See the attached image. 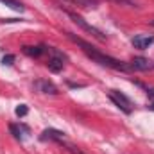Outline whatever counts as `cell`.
<instances>
[{
  "instance_id": "obj_8",
  "label": "cell",
  "mask_w": 154,
  "mask_h": 154,
  "mask_svg": "<svg viewBox=\"0 0 154 154\" xmlns=\"http://www.w3.org/2000/svg\"><path fill=\"white\" fill-rule=\"evenodd\" d=\"M41 140H54V142H65V133L57 129H45L41 133Z\"/></svg>"
},
{
  "instance_id": "obj_16",
  "label": "cell",
  "mask_w": 154,
  "mask_h": 154,
  "mask_svg": "<svg viewBox=\"0 0 154 154\" xmlns=\"http://www.w3.org/2000/svg\"><path fill=\"white\" fill-rule=\"evenodd\" d=\"M149 109H154V102L151 104V106H149Z\"/></svg>"
},
{
  "instance_id": "obj_7",
  "label": "cell",
  "mask_w": 154,
  "mask_h": 154,
  "mask_svg": "<svg viewBox=\"0 0 154 154\" xmlns=\"http://www.w3.org/2000/svg\"><path fill=\"white\" fill-rule=\"evenodd\" d=\"M131 41H133L134 48H138V50H145V48H149V47L154 43V36H149V34H136Z\"/></svg>"
},
{
  "instance_id": "obj_1",
  "label": "cell",
  "mask_w": 154,
  "mask_h": 154,
  "mask_svg": "<svg viewBox=\"0 0 154 154\" xmlns=\"http://www.w3.org/2000/svg\"><path fill=\"white\" fill-rule=\"evenodd\" d=\"M66 34H68V38L72 39L74 43H77V45L82 48V52H84L88 57H91L95 63H99V65H102V66H108V68H113V70H120V72H129V70H131L129 63H124V61L115 59V57H111V56H108V54H102L99 48H95L93 45H90L88 41H84L82 38H77L75 34H72V32H66Z\"/></svg>"
},
{
  "instance_id": "obj_10",
  "label": "cell",
  "mask_w": 154,
  "mask_h": 154,
  "mask_svg": "<svg viewBox=\"0 0 154 154\" xmlns=\"http://www.w3.org/2000/svg\"><path fill=\"white\" fill-rule=\"evenodd\" d=\"M23 52H25L27 56H31V57H39V56H43V54L47 52V47H43V45H36V47L25 45V47H23Z\"/></svg>"
},
{
  "instance_id": "obj_14",
  "label": "cell",
  "mask_w": 154,
  "mask_h": 154,
  "mask_svg": "<svg viewBox=\"0 0 154 154\" xmlns=\"http://www.w3.org/2000/svg\"><path fill=\"white\" fill-rule=\"evenodd\" d=\"M61 143H65V145H66V149H68V151H70V152H72V154H84V152H82V151H79L77 147H74L72 143H66V142H61Z\"/></svg>"
},
{
  "instance_id": "obj_3",
  "label": "cell",
  "mask_w": 154,
  "mask_h": 154,
  "mask_svg": "<svg viewBox=\"0 0 154 154\" xmlns=\"http://www.w3.org/2000/svg\"><path fill=\"white\" fill-rule=\"evenodd\" d=\"M47 52L50 54V59H48V63H47L48 70L54 72V74L61 72L63 66H65V59H66V56L61 54V52H59L57 48H54V47H47Z\"/></svg>"
},
{
  "instance_id": "obj_5",
  "label": "cell",
  "mask_w": 154,
  "mask_h": 154,
  "mask_svg": "<svg viewBox=\"0 0 154 154\" xmlns=\"http://www.w3.org/2000/svg\"><path fill=\"white\" fill-rule=\"evenodd\" d=\"M34 88L41 91V93H47V95H57L59 91H57V86L54 84V82H50V81H47V79H38L36 82H34Z\"/></svg>"
},
{
  "instance_id": "obj_12",
  "label": "cell",
  "mask_w": 154,
  "mask_h": 154,
  "mask_svg": "<svg viewBox=\"0 0 154 154\" xmlns=\"http://www.w3.org/2000/svg\"><path fill=\"white\" fill-rule=\"evenodd\" d=\"M14 113H16L18 116H25L27 113H29V108H27L25 104H20V106H18V108L14 109Z\"/></svg>"
},
{
  "instance_id": "obj_6",
  "label": "cell",
  "mask_w": 154,
  "mask_h": 154,
  "mask_svg": "<svg viewBox=\"0 0 154 154\" xmlns=\"http://www.w3.org/2000/svg\"><path fill=\"white\" fill-rule=\"evenodd\" d=\"M131 70H140V72H147V70H154V63L147 57H134L129 63Z\"/></svg>"
},
{
  "instance_id": "obj_17",
  "label": "cell",
  "mask_w": 154,
  "mask_h": 154,
  "mask_svg": "<svg viewBox=\"0 0 154 154\" xmlns=\"http://www.w3.org/2000/svg\"><path fill=\"white\" fill-rule=\"evenodd\" d=\"M151 25H154V20H152V22H151Z\"/></svg>"
},
{
  "instance_id": "obj_9",
  "label": "cell",
  "mask_w": 154,
  "mask_h": 154,
  "mask_svg": "<svg viewBox=\"0 0 154 154\" xmlns=\"http://www.w3.org/2000/svg\"><path fill=\"white\" fill-rule=\"evenodd\" d=\"M9 131H11L13 136H14L16 140H20V142L25 138V134H29V127L23 125V124H20V125H18V124H11V125H9Z\"/></svg>"
},
{
  "instance_id": "obj_15",
  "label": "cell",
  "mask_w": 154,
  "mask_h": 154,
  "mask_svg": "<svg viewBox=\"0 0 154 154\" xmlns=\"http://www.w3.org/2000/svg\"><path fill=\"white\" fill-rule=\"evenodd\" d=\"M115 2H118V4H125V5H134V7H138L133 0H115Z\"/></svg>"
},
{
  "instance_id": "obj_4",
  "label": "cell",
  "mask_w": 154,
  "mask_h": 154,
  "mask_svg": "<svg viewBox=\"0 0 154 154\" xmlns=\"http://www.w3.org/2000/svg\"><path fill=\"white\" fill-rule=\"evenodd\" d=\"M109 99L113 100V104H115L116 108H118V109H122L124 113H127V115H129V113L133 111V108H131V106H133V104H131V100H129L124 93H120L118 90H109Z\"/></svg>"
},
{
  "instance_id": "obj_2",
  "label": "cell",
  "mask_w": 154,
  "mask_h": 154,
  "mask_svg": "<svg viewBox=\"0 0 154 154\" xmlns=\"http://www.w3.org/2000/svg\"><path fill=\"white\" fill-rule=\"evenodd\" d=\"M65 13L68 14V18H72V22H74L75 25H79V27H81L82 31L90 32V34H91L93 38L100 39V41H104V39L108 38V36H106V34H102V32H100V31H99L97 27H93L91 23H88V22H86V20L82 18V16H79V14H75V13H72V11H65Z\"/></svg>"
},
{
  "instance_id": "obj_13",
  "label": "cell",
  "mask_w": 154,
  "mask_h": 154,
  "mask_svg": "<svg viewBox=\"0 0 154 154\" xmlns=\"http://www.w3.org/2000/svg\"><path fill=\"white\" fill-rule=\"evenodd\" d=\"M13 61H14V56H13V54H7V56H4V57H2V65L11 66V65H13Z\"/></svg>"
},
{
  "instance_id": "obj_11",
  "label": "cell",
  "mask_w": 154,
  "mask_h": 154,
  "mask_svg": "<svg viewBox=\"0 0 154 154\" xmlns=\"http://www.w3.org/2000/svg\"><path fill=\"white\" fill-rule=\"evenodd\" d=\"M2 4H5L7 7H11L13 11H18V13H22V11H25V5L20 2V0H0Z\"/></svg>"
}]
</instances>
